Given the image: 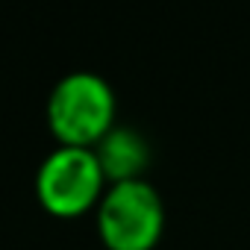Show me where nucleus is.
I'll return each mask as SVG.
<instances>
[{
    "label": "nucleus",
    "instance_id": "nucleus-4",
    "mask_svg": "<svg viewBox=\"0 0 250 250\" xmlns=\"http://www.w3.org/2000/svg\"><path fill=\"white\" fill-rule=\"evenodd\" d=\"M94 153H97V162L109 183L145 177L150 156H153L147 136L139 127H130V124H115L94 145Z\"/></svg>",
    "mask_w": 250,
    "mask_h": 250
},
{
    "label": "nucleus",
    "instance_id": "nucleus-2",
    "mask_svg": "<svg viewBox=\"0 0 250 250\" xmlns=\"http://www.w3.org/2000/svg\"><path fill=\"white\" fill-rule=\"evenodd\" d=\"M94 224L109 250H150L165 229V200L145 177L109 183L94 209Z\"/></svg>",
    "mask_w": 250,
    "mask_h": 250
},
{
    "label": "nucleus",
    "instance_id": "nucleus-3",
    "mask_svg": "<svg viewBox=\"0 0 250 250\" xmlns=\"http://www.w3.org/2000/svg\"><path fill=\"white\" fill-rule=\"evenodd\" d=\"M109 180L97 162L94 147L56 145L36 168L39 203L56 218H77L97 209Z\"/></svg>",
    "mask_w": 250,
    "mask_h": 250
},
{
    "label": "nucleus",
    "instance_id": "nucleus-1",
    "mask_svg": "<svg viewBox=\"0 0 250 250\" xmlns=\"http://www.w3.org/2000/svg\"><path fill=\"white\" fill-rule=\"evenodd\" d=\"M44 115L56 145L94 147L115 127L118 97L100 71L74 68L50 85Z\"/></svg>",
    "mask_w": 250,
    "mask_h": 250
}]
</instances>
